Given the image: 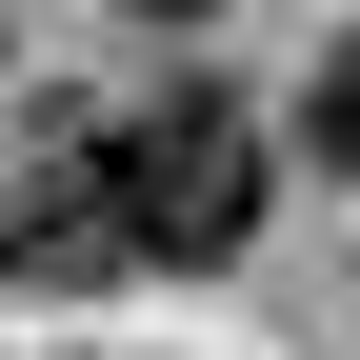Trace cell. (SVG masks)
<instances>
[{
  "label": "cell",
  "mask_w": 360,
  "mask_h": 360,
  "mask_svg": "<svg viewBox=\"0 0 360 360\" xmlns=\"http://www.w3.org/2000/svg\"><path fill=\"white\" fill-rule=\"evenodd\" d=\"M0 281H20V300H101V281H141L120 220H101V180H80V141L20 160V200H0Z\"/></svg>",
  "instance_id": "2"
},
{
  "label": "cell",
  "mask_w": 360,
  "mask_h": 360,
  "mask_svg": "<svg viewBox=\"0 0 360 360\" xmlns=\"http://www.w3.org/2000/svg\"><path fill=\"white\" fill-rule=\"evenodd\" d=\"M120 20H200V0H120Z\"/></svg>",
  "instance_id": "4"
},
{
  "label": "cell",
  "mask_w": 360,
  "mask_h": 360,
  "mask_svg": "<svg viewBox=\"0 0 360 360\" xmlns=\"http://www.w3.org/2000/svg\"><path fill=\"white\" fill-rule=\"evenodd\" d=\"M300 160H321V180H360V20L300 60Z\"/></svg>",
  "instance_id": "3"
},
{
  "label": "cell",
  "mask_w": 360,
  "mask_h": 360,
  "mask_svg": "<svg viewBox=\"0 0 360 360\" xmlns=\"http://www.w3.org/2000/svg\"><path fill=\"white\" fill-rule=\"evenodd\" d=\"M80 180H101L120 260L200 281V260H240V240H260V200H281V141H260V101H220V80H160L141 120H101V141H80Z\"/></svg>",
  "instance_id": "1"
}]
</instances>
